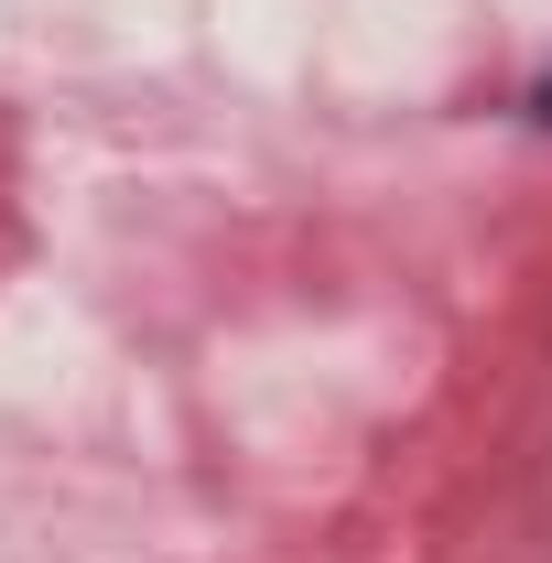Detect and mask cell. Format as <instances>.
<instances>
[{"mask_svg": "<svg viewBox=\"0 0 552 563\" xmlns=\"http://www.w3.org/2000/svg\"><path fill=\"white\" fill-rule=\"evenodd\" d=\"M531 109H542V120H552V76H542V87H531Z\"/></svg>", "mask_w": 552, "mask_h": 563, "instance_id": "1", "label": "cell"}]
</instances>
